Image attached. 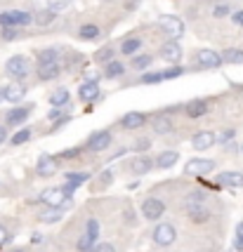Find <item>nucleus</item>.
<instances>
[{
    "label": "nucleus",
    "instance_id": "obj_34",
    "mask_svg": "<svg viewBox=\"0 0 243 252\" xmlns=\"http://www.w3.org/2000/svg\"><path fill=\"white\" fill-rule=\"evenodd\" d=\"M113 182V172L111 170H104L100 177H97V182H95V189H106Z\"/></svg>",
    "mask_w": 243,
    "mask_h": 252
},
{
    "label": "nucleus",
    "instance_id": "obj_31",
    "mask_svg": "<svg viewBox=\"0 0 243 252\" xmlns=\"http://www.w3.org/2000/svg\"><path fill=\"white\" fill-rule=\"evenodd\" d=\"M57 59H59L57 50H43L40 57H38V64H57Z\"/></svg>",
    "mask_w": 243,
    "mask_h": 252
},
{
    "label": "nucleus",
    "instance_id": "obj_54",
    "mask_svg": "<svg viewBox=\"0 0 243 252\" xmlns=\"http://www.w3.org/2000/svg\"><path fill=\"white\" fill-rule=\"evenodd\" d=\"M2 99H5V92H2V88H0V101H2Z\"/></svg>",
    "mask_w": 243,
    "mask_h": 252
},
{
    "label": "nucleus",
    "instance_id": "obj_47",
    "mask_svg": "<svg viewBox=\"0 0 243 252\" xmlns=\"http://www.w3.org/2000/svg\"><path fill=\"white\" fill-rule=\"evenodd\" d=\"M95 252H116V248L111 243H97L95 245Z\"/></svg>",
    "mask_w": 243,
    "mask_h": 252
},
{
    "label": "nucleus",
    "instance_id": "obj_29",
    "mask_svg": "<svg viewBox=\"0 0 243 252\" xmlns=\"http://www.w3.org/2000/svg\"><path fill=\"white\" fill-rule=\"evenodd\" d=\"M62 220V210H57V208H50V210H45L43 215H40V221L43 224H55V221Z\"/></svg>",
    "mask_w": 243,
    "mask_h": 252
},
{
    "label": "nucleus",
    "instance_id": "obj_24",
    "mask_svg": "<svg viewBox=\"0 0 243 252\" xmlns=\"http://www.w3.org/2000/svg\"><path fill=\"white\" fill-rule=\"evenodd\" d=\"M123 71H125V66H123L118 59H113V62H109V64H106V68H104V76H106V78H121Z\"/></svg>",
    "mask_w": 243,
    "mask_h": 252
},
{
    "label": "nucleus",
    "instance_id": "obj_48",
    "mask_svg": "<svg viewBox=\"0 0 243 252\" xmlns=\"http://www.w3.org/2000/svg\"><path fill=\"white\" fill-rule=\"evenodd\" d=\"M212 14H215V17H224V14H229V5H215Z\"/></svg>",
    "mask_w": 243,
    "mask_h": 252
},
{
    "label": "nucleus",
    "instance_id": "obj_28",
    "mask_svg": "<svg viewBox=\"0 0 243 252\" xmlns=\"http://www.w3.org/2000/svg\"><path fill=\"white\" fill-rule=\"evenodd\" d=\"M50 104H52V106H67L69 104V90H57V92H52V97H50Z\"/></svg>",
    "mask_w": 243,
    "mask_h": 252
},
{
    "label": "nucleus",
    "instance_id": "obj_17",
    "mask_svg": "<svg viewBox=\"0 0 243 252\" xmlns=\"http://www.w3.org/2000/svg\"><path fill=\"white\" fill-rule=\"evenodd\" d=\"M2 92H5V99H7V101L19 104V101L24 99V94H26V88H24L22 83H10V85L2 88Z\"/></svg>",
    "mask_w": 243,
    "mask_h": 252
},
{
    "label": "nucleus",
    "instance_id": "obj_32",
    "mask_svg": "<svg viewBox=\"0 0 243 252\" xmlns=\"http://www.w3.org/2000/svg\"><path fill=\"white\" fill-rule=\"evenodd\" d=\"M47 118L55 123V127H59V125H64V123L69 121V113H67V111L55 109V111H50V116H47Z\"/></svg>",
    "mask_w": 243,
    "mask_h": 252
},
{
    "label": "nucleus",
    "instance_id": "obj_39",
    "mask_svg": "<svg viewBox=\"0 0 243 252\" xmlns=\"http://www.w3.org/2000/svg\"><path fill=\"white\" fill-rule=\"evenodd\" d=\"M95 245H97V243L92 241V238H88V236H85V233H83V236H80V238H78V252H90L92 250V248H95Z\"/></svg>",
    "mask_w": 243,
    "mask_h": 252
},
{
    "label": "nucleus",
    "instance_id": "obj_30",
    "mask_svg": "<svg viewBox=\"0 0 243 252\" xmlns=\"http://www.w3.org/2000/svg\"><path fill=\"white\" fill-rule=\"evenodd\" d=\"M139 45H142V40H139V38H128V40L121 45V52H123V55H135V52L139 50Z\"/></svg>",
    "mask_w": 243,
    "mask_h": 252
},
{
    "label": "nucleus",
    "instance_id": "obj_3",
    "mask_svg": "<svg viewBox=\"0 0 243 252\" xmlns=\"http://www.w3.org/2000/svg\"><path fill=\"white\" fill-rule=\"evenodd\" d=\"M177 238V229L173 224H158L154 229V243L156 245H161V248H166V245H173Z\"/></svg>",
    "mask_w": 243,
    "mask_h": 252
},
{
    "label": "nucleus",
    "instance_id": "obj_37",
    "mask_svg": "<svg viewBox=\"0 0 243 252\" xmlns=\"http://www.w3.org/2000/svg\"><path fill=\"white\" fill-rule=\"evenodd\" d=\"M85 236L97 243V236H100V221H97V220H90L88 226H85Z\"/></svg>",
    "mask_w": 243,
    "mask_h": 252
},
{
    "label": "nucleus",
    "instance_id": "obj_44",
    "mask_svg": "<svg viewBox=\"0 0 243 252\" xmlns=\"http://www.w3.org/2000/svg\"><path fill=\"white\" fill-rule=\"evenodd\" d=\"M80 151H83V149H80V146H71V149H64V151H62V154H59V158H76L78 154H80Z\"/></svg>",
    "mask_w": 243,
    "mask_h": 252
},
{
    "label": "nucleus",
    "instance_id": "obj_22",
    "mask_svg": "<svg viewBox=\"0 0 243 252\" xmlns=\"http://www.w3.org/2000/svg\"><path fill=\"white\" fill-rule=\"evenodd\" d=\"M177 160H179V154H177V151H163V154L156 158V167L168 170V167H173Z\"/></svg>",
    "mask_w": 243,
    "mask_h": 252
},
{
    "label": "nucleus",
    "instance_id": "obj_18",
    "mask_svg": "<svg viewBox=\"0 0 243 252\" xmlns=\"http://www.w3.org/2000/svg\"><path fill=\"white\" fill-rule=\"evenodd\" d=\"M151 167H154V160L146 158V156H137L130 160V170L135 175H146V172H151Z\"/></svg>",
    "mask_w": 243,
    "mask_h": 252
},
{
    "label": "nucleus",
    "instance_id": "obj_2",
    "mask_svg": "<svg viewBox=\"0 0 243 252\" xmlns=\"http://www.w3.org/2000/svg\"><path fill=\"white\" fill-rule=\"evenodd\" d=\"M158 26H161L173 40H177V38L184 33V24H182V19H179V17H173V14H163V17L158 19Z\"/></svg>",
    "mask_w": 243,
    "mask_h": 252
},
{
    "label": "nucleus",
    "instance_id": "obj_46",
    "mask_svg": "<svg viewBox=\"0 0 243 252\" xmlns=\"http://www.w3.org/2000/svg\"><path fill=\"white\" fill-rule=\"evenodd\" d=\"M234 137H236V132H234V130H224V132H222V134H220V137H217V142L227 144V142H232Z\"/></svg>",
    "mask_w": 243,
    "mask_h": 252
},
{
    "label": "nucleus",
    "instance_id": "obj_40",
    "mask_svg": "<svg viewBox=\"0 0 243 252\" xmlns=\"http://www.w3.org/2000/svg\"><path fill=\"white\" fill-rule=\"evenodd\" d=\"M184 73V68L182 66H170V68H166L163 71V80H173V78H179Z\"/></svg>",
    "mask_w": 243,
    "mask_h": 252
},
{
    "label": "nucleus",
    "instance_id": "obj_9",
    "mask_svg": "<svg viewBox=\"0 0 243 252\" xmlns=\"http://www.w3.org/2000/svg\"><path fill=\"white\" fill-rule=\"evenodd\" d=\"M111 144V132L109 130H102V132H95L92 137L88 139V146L90 151H95V154H100V151H104V149H109Z\"/></svg>",
    "mask_w": 243,
    "mask_h": 252
},
{
    "label": "nucleus",
    "instance_id": "obj_26",
    "mask_svg": "<svg viewBox=\"0 0 243 252\" xmlns=\"http://www.w3.org/2000/svg\"><path fill=\"white\" fill-rule=\"evenodd\" d=\"M222 62H229V64H243V50H224L222 52Z\"/></svg>",
    "mask_w": 243,
    "mask_h": 252
},
{
    "label": "nucleus",
    "instance_id": "obj_45",
    "mask_svg": "<svg viewBox=\"0 0 243 252\" xmlns=\"http://www.w3.org/2000/svg\"><path fill=\"white\" fill-rule=\"evenodd\" d=\"M47 2H50V10L52 12H59V10H64L71 0H47Z\"/></svg>",
    "mask_w": 243,
    "mask_h": 252
},
{
    "label": "nucleus",
    "instance_id": "obj_36",
    "mask_svg": "<svg viewBox=\"0 0 243 252\" xmlns=\"http://www.w3.org/2000/svg\"><path fill=\"white\" fill-rule=\"evenodd\" d=\"M90 179L88 172H69L67 175V182H71V184H76V187H80V184H85Z\"/></svg>",
    "mask_w": 243,
    "mask_h": 252
},
{
    "label": "nucleus",
    "instance_id": "obj_21",
    "mask_svg": "<svg viewBox=\"0 0 243 252\" xmlns=\"http://www.w3.org/2000/svg\"><path fill=\"white\" fill-rule=\"evenodd\" d=\"M187 212L191 217V221H199V224L210 220V210L206 205H187Z\"/></svg>",
    "mask_w": 243,
    "mask_h": 252
},
{
    "label": "nucleus",
    "instance_id": "obj_11",
    "mask_svg": "<svg viewBox=\"0 0 243 252\" xmlns=\"http://www.w3.org/2000/svg\"><path fill=\"white\" fill-rule=\"evenodd\" d=\"M217 142V134L210 130H201L194 134V139H191V144H194V149L196 151H206V149H210L212 144Z\"/></svg>",
    "mask_w": 243,
    "mask_h": 252
},
{
    "label": "nucleus",
    "instance_id": "obj_53",
    "mask_svg": "<svg viewBox=\"0 0 243 252\" xmlns=\"http://www.w3.org/2000/svg\"><path fill=\"white\" fill-rule=\"evenodd\" d=\"M7 139V130H5V125H0V144Z\"/></svg>",
    "mask_w": 243,
    "mask_h": 252
},
{
    "label": "nucleus",
    "instance_id": "obj_49",
    "mask_svg": "<svg viewBox=\"0 0 243 252\" xmlns=\"http://www.w3.org/2000/svg\"><path fill=\"white\" fill-rule=\"evenodd\" d=\"M7 241H10V233H7V229L0 224V248H2V245H5Z\"/></svg>",
    "mask_w": 243,
    "mask_h": 252
},
{
    "label": "nucleus",
    "instance_id": "obj_52",
    "mask_svg": "<svg viewBox=\"0 0 243 252\" xmlns=\"http://www.w3.org/2000/svg\"><path fill=\"white\" fill-rule=\"evenodd\" d=\"M144 149H149V139H139L135 144V151H144Z\"/></svg>",
    "mask_w": 243,
    "mask_h": 252
},
{
    "label": "nucleus",
    "instance_id": "obj_14",
    "mask_svg": "<svg viewBox=\"0 0 243 252\" xmlns=\"http://www.w3.org/2000/svg\"><path fill=\"white\" fill-rule=\"evenodd\" d=\"M217 184H222V187L241 189L243 187V172H234V170H229V172H220V175H217Z\"/></svg>",
    "mask_w": 243,
    "mask_h": 252
},
{
    "label": "nucleus",
    "instance_id": "obj_16",
    "mask_svg": "<svg viewBox=\"0 0 243 252\" xmlns=\"http://www.w3.org/2000/svg\"><path fill=\"white\" fill-rule=\"evenodd\" d=\"M78 97L83 99V101H92V99L100 97V83L97 80H88V83H83L80 88H78Z\"/></svg>",
    "mask_w": 243,
    "mask_h": 252
},
{
    "label": "nucleus",
    "instance_id": "obj_1",
    "mask_svg": "<svg viewBox=\"0 0 243 252\" xmlns=\"http://www.w3.org/2000/svg\"><path fill=\"white\" fill-rule=\"evenodd\" d=\"M29 24H34V17L29 12H0V26L2 29H7V26H29Z\"/></svg>",
    "mask_w": 243,
    "mask_h": 252
},
{
    "label": "nucleus",
    "instance_id": "obj_55",
    "mask_svg": "<svg viewBox=\"0 0 243 252\" xmlns=\"http://www.w3.org/2000/svg\"><path fill=\"white\" fill-rule=\"evenodd\" d=\"M12 252H26V250H22V248H17V250H12Z\"/></svg>",
    "mask_w": 243,
    "mask_h": 252
},
{
    "label": "nucleus",
    "instance_id": "obj_15",
    "mask_svg": "<svg viewBox=\"0 0 243 252\" xmlns=\"http://www.w3.org/2000/svg\"><path fill=\"white\" fill-rule=\"evenodd\" d=\"M189 118H203L208 113V101L206 99H191L187 106H184Z\"/></svg>",
    "mask_w": 243,
    "mask_h": 252
},
{
    "label": "nucleus",
    "instance_id": "obj_35",
    "mask_svg": "<svg viewBox=\"0 0 243 252\" xmlns=\"http://www.w3.org/2000/svg\"><path fill=\"white\" fill-rule=\"evenodd\" d=\"M31 134H34V132L29 130V127H24V130H19L17 134H14V137H12L10 142L14 144V146H19V144H26V142H29V139H31Z\"/></svg>",
    "mask_w": 243,
    "mask_h": 252
},
{
    "label": "nucleus",
    "instance_id": "obj_25",
    "mask_svg": "<svg viewBox=\"0 0 243 252\" xmlns=\"http://www.w3.org/2000/svg\"><path fill=\"white\" fill-rule=\"evenodd\" d=\"M78 35H80L83 40H95V38L100 35V26H97V24H85V26H80Z\"/></svg>",
    "mask_w": 243,
    "mask_h": 252
},
{
    "label": "nucleus",
    "instance_id": "obj_38",
    "mask_svg": "<svg viewBox=\"0 0 243 252\" xmlns=\"http://www.w3.org/2000/svg\"><path fill=\"white\" fill-rule=\"evenodd\" d=\"M151 62H154V57L151 55H137L133 59V68H137V71H139V68H146Z\"/></svg>",
    "mask_w": 243,
    "mask_h": 252
},
{
    "label": "nucleus",
    "instance_id": "obj_5",
    "mask_svg": "<svg viewBox=\"0 0 243 252\" xmlns=\"http://www.w3.org/2000/svg\"><path fill=\"white\" fill-rule=\"evenodd\" d=\"M196 66L199 68H217V66H222V55H217L215 50H199Z\"/></svg>",
    "mask_w": 243,
    "mask_h": 252
},
{
    "label": "nucleus",
    "instance_id": "obj_13",
    "mask_svg": "<svg viewBox=\"0 0 243 252\" xmlns=\"http://www.w3.org/2000/svg\"><path fill=\"white\" fill-rule=\"evenodd\" d=\"M29 113H31V109L29 106H17V109H12L5 113V125H22L26 118H29Z\"/></svg>",
    "mask_w": 243,
    "mask_h": 252
},
{
    "label": "nucleus",
    "instance_id": "obj_4",
    "mask_svg": "<svg viewBox=\"0 0 243 252\" xmlns=\"http://www.w3.org/2000/svg\"><path fill=\"white\" fill-rule=\"evenodd\" d=\"M142 215L146 220H161L163 215H166V205H163V200H158V198H146L142 203Z\"/></svg>",
    "mask_w": 243,
    "mask_h": 252
},
{
    "label": "nucleus",
    "instance_id": "obj_6",
    "mask_svg": "<svg viewBox=\"0 0 243 252\" xmlns=\"http://www.w3.org/2000/svg\"><path fill=\"white\" fill-rule=\"evenodd\" d=\"M40 200H43L45 205L59 210L69 200V196L62 191V189H47V191H43V193H40Z\"/></svg>",
    "mask_w": 243,
    "mask_h": 252
},
{
    "label": "nucleus",
    "instance_id": "obj_42",
    "mask_svg": "<svg viewBox=\"0 0 243 252\" xmlns=\"http://www.w3.org/2000/svg\"><path fill=\"white\" fill-rule=\"evenodd\" d=\"M234 248L239 252H243V221L236 226V236H234Z\"/></svg>",
    "mask_w": 243,
    "mask_h": 252
},
{
    "label": "nucleus",
    "instance_id": "obj_51",
    "mask_svg": "<svg viewBox=\"0 0 243 252\" xmlns=\"http://www.w3.org/2000/svg\"><path fill=\"white\" fill-rule=\"evenodd\" d=\"M62 191H64V193H67V196H71V193H73V191H78V187H76V184H71V182H67V184H64V187H62Z\"/></svg>",
    "mask_w": 243,
    "mask_h": 252
},
{
    "label": "nucleus",
    "instance_id": "obj_23",
    "mask_svg": "<svg viewBox=\"0 0 243 252\" xmlns=\"http://www.w3.org/2000/svg\"><path fill=\"white\" fill-rule=\"evenodd\" d=\"M151 127H154L156 134H168V132H173V121L168 116H156Z\"/></svg>",
    "mask_w": 243,
    "mask_h": 252
},
{
    "label": "nucleus",
    "instance_id": "obj_43",
    "mask_svg": "<svg viewBox=\"0 0 243 252\" xmlns=\"http://www.w3.org/2000/svg\"><path fill=\"white\" fill-rule=\"evenodd\" d=\"M0 38H2V40H17V38H19V31H17L14 26H7V29H2Z\"/></svg>",
    "mask_w": 243,
    "mask_h": 252
},
{
    "label": "nucleus",
    "instance_id": "obj_20",
    "mask_svg": "<svg viewBox=\"0 0 243 252\" xmlns=\"http://www.w3.org/2000/svg\"><path fill=\"white\" fill-rule=\"evenodd\" d=\"M38 78L40 80H55V78H59V62L57 64H38Z\"/></svg>",
    "mask_w": 243,
    "mask_h": 252
},
{
    "label": "nucleus",
    "instance_id": "obj_41",
    "mask_svg": "<svg viewBox=\"0 0 243 252\" xmlns=\"http://www.w3.org/2000/svg\"><path fill=\"white\" fill-rule=\"evenodd\" d=\"M161 80H163V71H154V73H146V76H142L144 85H154V83H161Z\"/></svg>",
    "mask_w": 243,
    "mask_h": 252
},
{
    "label": "nucleus",
    "instance_id": "obj_33",
    "mask_svg": "<svg viewBox=\"0 0 243 252\" xmlns=\"http://www.w3.org/2000/svg\"><path fill=\"white\" fill-rule=\"evenodd\" d=\"M95 59H97V64H109V62H113V50L106 45V47H102L100 52L95 55Z\"/></svg>",
    "mask_w": 243,
    "mask_h": 252
},
{
    "label": "nucleus",
    "instance_id": "obj_19",
    "mask_svg": "<svg viewBox=\"0 0 243 252\" xmlns=\"http://www.w3.org/2000/svg\"><path fill=\"white\" fill-rule=\"evenodd\" d=\"M144 123H146V116L139 113V111H135V113H128V116H123L121 125L125 130H137V127H142Z\"/></svg>",
    "mask_w": 243,
    "mask_h": 252
},
{
    "label": "nucleus",
    "instance_id": "obj_8",
    "mask_svg": "<svg viewBox=\"0 0 243 252\" xmlns=\"http://www.w3.org/2000/svg\"><path fill=\"white\" fill-rule=\"evenodd\" d=\"M215 170V163L212 160H206V158H191L184 167V172L187 175H208Z\"/></svg>",
    "mask_w": 243,
    "mask_h": 252
},
{
    "label": "nucleus",
    "instance_id": "obj_10",
    "mask_svg": "<svg viewBox=\"0 0 243 252\" xmlns=\"http://www.w3.org/2000/svg\"><path fill=\"white\" fill-rule=\"evenodd\" d=\"M5 68H7L10 76L24 78L26 73H29V59H26V57H12V59H7Z\"/></svg>",
    "mask_w": 243,
    "mask_h": 252
},
{
    "label": "nucleus",
    "instance_id": "obj_27",
    "mask_svg": "<svg viewBox=\"0 0 243 252\" xmlns=\"http://www.w3.org/2000/svg\"><path fill=\"white\" fill-rule=\"evenodd\" d=\"M55 14L57 12H52V10H40L34 17V22L38 24V26H50V24L55 22Z\"/></svg>",
    "mask_w": 243,
    "mask_h": 252
},
{
    "label": "nucleus",
    "instance_id": "obj_12",
    "mask_svg": "<svg viewBox=\"0 0 243 252\" xmlns=\"http://www.w3.org/2000/svg\"><path fill=\"white\" fill-rule=\"evenodd\" d=\"M161 57H163L166 62H170L173 66H177V62L182 59V47L177 45V40H168V43L161 47Z\"/></svg>",
    "mask_w": 243,
    "mask_h": 252
},
{
    "label": "nucleus",
    "instance_id": "obj_50",
    "mask_svg": "<svg viewBox=\"0 0 243 252\" xmlns=\"http://www.w3.org/2000/svg\"><path fill=\"white\" fill-rule=\"evenodd\" d=\"M232 22L236 24V26H243V10L234 12V14H232Z\"/></svg>",
    "mask_w": 243,
    "mask_h": 252
},
{
    "label": "nucleus",
    "instance_id": "obj_7",
    "mask_svg": "<svg viewBox=\"0 0 243 252\" xmlns=\"http://www.w3.org/2000/svg\"><path fill=\"white\" fill-rule=\"evenodd\" d=\"M57 172H59V160H57L55 156L43 154L38 158V175L40 177H52Z\"/></svg>",
    "mask_w": 243,
    "mask_h": 252
}]
</instances>
